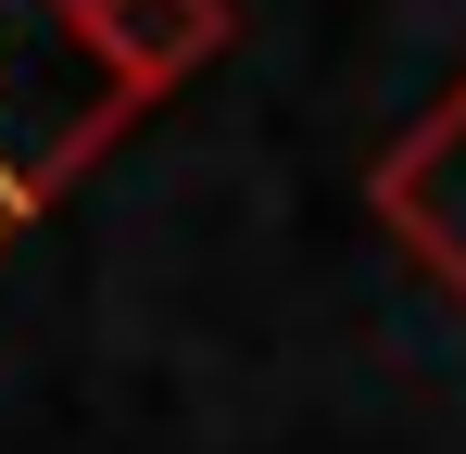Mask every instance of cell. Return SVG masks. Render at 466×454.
<instances>
[{"instance_id": "cell-1", "label": "cell", "mask_w": 466, "mask_h": 454, "mask_svg": "<svg viewBox=\"0 0 466 454\" xmlns=\"http://www.w3.org/2000/svg\"><path fill=\"white\" fill-rule=\"evenodd\" d=\"M139 76L152 64L114 51L88 0H0V227L76 177V151L139 101Z\"/></svg>"}, {"instance_id": "cell-2", "label": "cell", "mask_w": 466, "mask_h": 454, "mask_svg": "<svg viewBox=\"0 0 466 454\" xmlns=\"http://www.w3.org/2000/svg\"><path fill=\"white\" fill-rule=\"evenodd\" d=\"M379 202L416 227L429 253H441V278L466 291V101H454V114H441V127H429V139L379 177Z\"/></svg>"}]
</instances>
